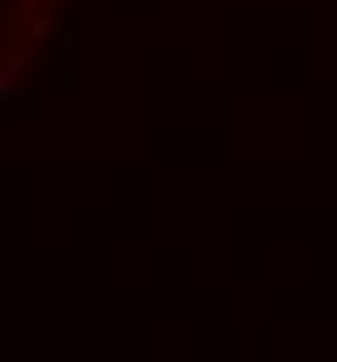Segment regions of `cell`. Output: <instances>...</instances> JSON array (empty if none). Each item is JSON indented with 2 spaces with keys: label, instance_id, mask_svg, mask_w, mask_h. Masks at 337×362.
Listing matches in <instances>:
<instances>
[{
  "label": "cell",
  "instance_id": "obj_1",
  "mask_svg": "<svg viewBox=\"0 0 337 362\" xmlns=\"http://www.w3.org/2000/svg\"><path fill=\"white\" fill-rule=\"evenodd\" d=\"M0 98H15V74H0Z\"/></svg>",
  "mask_w": 337,
  "mask_h": 362
}]
</instances>
